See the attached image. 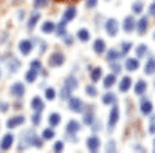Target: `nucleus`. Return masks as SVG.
<instances>
[{"label": "nucleus", "mask_w": 155, "mask_h": 153, "mask_svg": "<svg viewBox=\"0 0 155 153\" xmlns=\"http://www.w3.org/2000/svg\"><path fill=\"white\" fill-rule=\"evenodd\" d=\"M118 30H120V23H118V20L109 19V20L106 22V33H107L109 36H116Z\"/></svg>", "instance_id": "obj_1"}, {"label": "nucleus", "mask_w": 155, "mask_h": 153, "mask_svg": "<svg viewBox=\"0 0 155 153\" xmlns=\"http://www.w3.org/2000/svg\"><path fill=\"white\" fill-rule=\"evenodd\" d=\"M64 60H65V56H64V53H61V51H56V53H53L51 54V57H50V65L51 67H61L62 63H64Z\"/></svg>", "instance_id": "obj_2"}, {"label": "nucleus", "mask_w": 155, "mask_h": 153, "mask_svg": "<svg viewBox=\"0 0 155 153\" xmlns=\"http://www.w3.org/2000/svg\"><path fill=\"white\" fill-rule=\"evenodd\" d=\"M118 119H120V108L116 107V105H113V108H112V111H110V114H109V129H110V130L116 125Z\"/></svg>", "instance_id": "obj_3"}, {"label": "nucleus", "mask_w": 155, "mask_h": 153, "mask_svg": "<svg viewBox=\"0 0 155 153\" xmlns=\"http://www.w3.org/2000/svg\"><path fill=\"white\" fill-rule=\"evenodd\" d=\"M68 107H70L73 111L79 113V111H82V108H84V102H82L81 99H78V97H68Z\"/></svg>", "instance_id": "obj_4"}, {"label": "nucleus", "mask_w": 155, "mask_h": 153, "mask_svg": "<svg viewBox=\"0 0 155 153\" xmlns=\"http://www.w3.org/2000/svg\"><path fill=\"white\" fill-rule=\"evenodd\" d=\"M9 93H11L12 96H16V97L23 96V93H25V87H23V84H22V82H16V84H12V85H11V88H9Z\"/></svg>", "instance_id": "obj_5"}, {"label": "nucleus", "mask_w": 155, "mask_h": 153, "mask_svg": "<svg viewBox=\"0 0 155 153\" xmlns=\"http://www.w3.org/2000/svg\"><path fill=\"white\" fill-rule=\"evenodd\" d=\"M34 132H25L22 139H20V144H19V150H25L27 147L31 145V136H33Z\"/></svg>", "instance_id": "obj_6"}, {"label": "nucleus", "mask_w": 155, "mask_h": 153, "mask_svg": "<svg viewBox=\"0 0 155 153\" xmlns=\"http://www.w3.org/2000/svg\"><path fill=\"white\" fill-rule=\"evenodd\" d=\"M19 67H20V63H19V60L16 57L9 56V59H6V70H8V73H16L19 70Z\"/></svg>", "instance_id": "obj_7"}, {"label": "nucleus", "mask_w": 155, "mask_h": 153, "mask_svg": "<svg viewBox=\"0 0 155 153\" xmlns=\"http://www.w3.org/2000/svg\"><path fill=\"white\" fill-rule=\"evenodd\" d=\"M87 147L90 151H98L99 147H101V141L98 139V136H90L87 139Z\"/></svg>", "instance_id": "obj_8"}, {"label": "nucleus", "mask_w": 155, "mask_h": 153, "mask_svg": "<svg viewBox=\"0 0 155 153\" xmlns=\"http://www.w3.org/2000/svg\"><path fill=\"white\" fill-rule=\"evenodd\" d=\"M12 142H14V136H12L11 133L5 135L2 142H0V150H9L12 147Z\"/></svg>", "instance_id": "obj_9"}, {"label": "nucleus", "mask_w": 155, "mask_h": 153, "mask_svg": "<svg viewBox=\"0 0 155 153\" xmlns=\"http://www.w3.org/2000/svg\"><path fill=\"white\" fill-rule=\"evenodd\" d=\"M81 129V127H79V122H78V121H70L68 124H67V133L68 135H71V139H73V141H76V136H74V133L78 132V130H79Z\"/></svg>", "instance_id": "obj_10"}, {"label": "nucleus", "mask_w": 155, "mask_h": 153, "mask_svg": "<svg viewBox=\"0 0 155 153\" xmlns=\"http://www.w3.org/2000/svg\"><path fill=\"white\" fill-rule=\"evenodd\" d=\"M19 49H20V53L22 54H30L31 53V49H33V43L31 40H20L19 42Z\"/></svg>", "instance_id": "obj_11"}, {"label": "nucleus", "mask_w": 155, "mask_h": 153, "mask_svg": "<svg viewBox=\"0 0 155 153\" xmlns=\"http://www.w3.org/2000/svg\"><path fill=\"white\" fill-rule=\"evenodd\" d=\"M123 28H124L126 33H132V31H134V28H135V20H134L132 16H127V17L124 19Z\"/></svg>", "instance_id": "obj_12"}, {"label": "nucleus", "mask_w": 155, "mask_h": 153, "mask_svg": "<svg viewBox=\"0 0 155 153\" xmlns=\"http://www.w3.org/2000/svg\"><path fill=\"white\" fill-rule=\"evenodd\" d=\"M74 16H76V6L74 5H70L67 9H65V12H64V22H70V20H73L74 19Z\"/></svg>", "instance_id": "obj_13"}, {"label": "nucleus", "mask_w": 155, "mask_h": 153, "mask_svg": "<svg viewBox=\"0 0 155 153\" xmlns=\"http://www.w3.org/2000/svg\"><path fill=\"white\" fill-rule=\"evenodd\" d=\"M23 122H25L23 116H14V118L6 121V125H8V129H14V127H17V125H22Z\"/></svg>", "instance_id": "obj_14"}, {"label": "nucleus", "mask_w": 155, "mask_h": 153, "mask_svg": "<svg viewBox=\"0 0 155 153\" xmlns=\"http://www.w3.org/2000/svg\"><path fill=\"white\" fill-rule=\"evenodd\" d=\"M140 110H141V113H143V114H150L152 113V104H150V100H147V99L141 100Z\"/></svg>", "instance_id": "obj_15"}, {"label": "nucleus", "mask_w": 155, "mask_h": 153, "mask_svg": "<svg viewBox=\"0 0 155 153\" xmlns=\"http://www.w3.org/2000/svg\"><path fill=\"white\" fill-rule=\"evenodd\" d=\"M93 49H95L96 54H102V53H104V49H106L104 40H102V39H96V40L93 42Z\"/></svg>", "instance_id": "obj_16"}, {"label": "nucleus", "mask_w": 155, "mask_h": 153, "mask_svg": "<svg viewBox=\"0 0 155 153\" xmlns=\"http://www.w3.org/2000/svg\"><path fill=\"white\" fill-rule=\"evenodd\" d=\"M31 108H33L34 111H41V110L44 108V102H42V99L39 97V96L33 97V100H31Z\"/></svg>", "instance_id": "obj_17"}, {"label": "nucleus", "mask_w": 155, "mask_h": 153, "mask_svg": "<svg viewBox=\"0 0 155 153\" xmlns=\"http://www.w3.org/2000/svg\"><path fill=\"white\" fill-rule=\"evenodd\" d=\"M130 85H132V79L129 78V76H124V78L121 79V82H120V90L121 91H127L129 88H130Z\"/></svg>", "instance_id": "obj_18"}, {"label": "nucleus", "mask_w": 155, "mask_h": 153, "mask_svg": "<svg viewBox=\"0 0 155 153\" xmlns=\"http://www.w3.org/2000/svg\"><path fill=\"white\" fill-rule=\"evenodd\" d=\"M147 25H149L147 19H146V17H141V19H140V22H138V25H137V28H138V34H144V33H146V30H147Z\"/></svg>", "instance_id": "obj_19"}, {"label": "nucleus", "mask_w": 155, "mask_h": 153, "mask_svg": "<svg viewBox=\"0 0 155 153\" xmlns=\"http://www.w3.org/2000/svg\"><path fill=\"white\" fill-rule=\"evenodd\" d=\"M138 67H140V63H138V59H127L126 60V68L129 70V71H135V70H138Z\"/></svg>", "instance_id": "obj_20"}, {"label": "nucleus", "mask_w": 155, "mask_h": 153, "mask_svg": "<svg viewBox=\"0 0 155 153\" xmlns=\"http://www.w3.org/2000/svg\"><path fill=\"white\" fill-rule=\"evenodd\" d=\"M144 73H146V74H153V73H155V59H153V57H150V59L146 62Z\"/></svg>", "instance_id": "obj_21"}, {"label": "nucleus", "mask_w": 155, "mask_h": 153, "mask_svg": "<svg viewBox=\"0 0 155 153\" xmlns=\"http://www.w3.org/2000/svg\"><path fill=\"white\" fill-rule=\"evenodd\" d=\"M146 88H147V84H146L144 81H138V82L135 84V88H134V90H135L137 94H143V93L146 91Z\"/></svg>", "instance_id": "obj_22"}, {"label": "nucleus", "mask_w": 155, "mask_h": 153, "mask_svg": "<svg viewBox=\"0 0 155 153\" xmlns=\"http://www.w3.org/2000/svg\"><path fill=\"white\" fill-rule=\"evenodd\" d=\"M54 30H56V25L51 22V20H48V22H45V23L42 25V33H45V34L53 33Z\"/></svg>", "instance_id": "obj_23"}, {"label": "nucleus", "mask_w": 155, "mask_h": 153, "mask_svg": "<svg viewBox=\"0 0 155 153\" xmlns=\"http://www.w3.org/2000/svg\"><path fill=\"white\" fill-rule=\"evenodd\" d=\"M39 19H41V14H39V12H33L30 20H28V30H33L36 27V23L39 22Z\"/></svg>", "instance_id": "obj_24"}, {"label": "nucleus", "mask_w": 155, "mask_h": 153, "mask_svg": "<svg viewBox=\"0 0 155 153\" xmlns=\"http://www.w3.org/2000/svg\"><path fill=\"white\" fill-rule=\"evenodd\" d=\"M48 122H50L51 127H56V125H59V122H61V116H59L58 113H51L50 118H48Z\"/></svg>", "instance_id": "obj_25"}, {"label": "nucleus", "mask_w": 155, "mask_h": 153, "mask_svg": "<svg viewBox=\"0 0 155 153\" xmlns=\"http://www.w3.org/2000/svg\"><path fill=\"white\" fill-rule=\"evenodd\" d=\"M118 57H121V53H118L116 49H109V53H107V56H106V59H107L109 62H113V60H116Z\"/></svg>", "instance_id": "obj_26"}, {"label": "nucleus", "mask_w": 155, "mask_h": 153, "mask_svg": "<svg viewBox=\"0 0 155 153\" xmlns=\"http://www.w3.org/2000/svg\"><path fill=\"white\" fill-rule=\"evenodd\" d=\"M115 94L113 93H106L104 96H102V104H106V105H109V104H115Z\"/></svg>", "instance_id": "obj_27"}, {"label": "nucleus", "mask_w": 155, "mask_h": 153, "mask_svg": "<svg viewBox=\"0 0 155 153\" xmlns=\"http://www.w3.org/2000/svg\"><path fill=\"white\" fill-rule=\"evenodd\" d=\"M78 37H79V40H82V42H87V40L90 39V33H88L85 28H82V30H79V31H78Z\"/></svg>", "instance_id": "obj_28"}, {"label": "nucleus", "mask_w": 155, "mask_h": 153, "mask_svg": "<svg viewBox=\"0 0 155 153\" xmlns=\"http://www.w3.org/2000/svg\"><path fill=\"white\" fill-rule=\"evenodd\" d=\"M37 73H39V71H36V70L31 68L27 74H25V79H27V82H34L36 78H37Z\"/></svg>", "instance_id": "obj_29"}, {"label": "nucleus", "mask_w": 155, "mask_h": 153, "mask_svg": "<svg viewBox=\"0 0 155 153\" xmlns=\"http://www.w3.org/2000/svg\"><path fill=\"white\" fill-rule=\"evenodd\" d=\"M42 144H44L42 139L39 138L36 133H33V136H31V145H36L37 148H41V147H42Z\"/></svg>", "instance_id": "obj_30"}, {"label": "nucleus", "mask_w": 155, "mask_h": 153, "mask_svg": "<svg viewBox=\"0 0 155 153\" xmlns=\"http://www.w3.org/2000/svg\"><path fill=\"white\" fill-rule=\"evenodd\" d=\"M115 81H116L115 74H109V76H106V79H104V87H106V88H110V87L115 84Z\"/></svg>", "instance_id": "obj_31"}, {"label": "nucleus", "mask_w": 155, "mask_h": 153, "mask_svg": "<svg viewBox=\"0 0 155 153\" xmlns=\"http://www.w3.org/2000/svg\"><path fill=\"white\" fill-rule=\"evenodd\" d=\"M50 0H33V6L37 8V9H41V8H47Z\"/></svg>", "instance_id": "obj_32"}, {"label": "nucleus", "mask_w": 155, "mask_h": 153, "mask_svg": "<svg viewBox=\"0 0 155 153\" xmlns=\"http://www.w3.org/2000/svg\"><path fill=\"white\" fill-rule=\"evenodd\" d=\"M101 76H102V70L98 67V68H95V70L92 71V81H93V82H98V81L101 79Z\"/></svg>", "instance_id": "obj_33"}, {"label": "nucleus", "mask_w": 155, "mask_h": 153, "mask_svg": "<svg viewBox=\"0 0 155 153\" xmlns=\"http://www.w3.org/2000/svg\"><path fill=\"white\" fill-rule=\"evenodd\" d=\"M65 87H68L70 90H74V88L78 87V81L74 78H67L65 79Z\"/></svg>", "instance_id": "obj_34"}, {"label": "nucleus", "mask_w": 155, "mask_h": 153, "mask_svg": "<svg viewBox=\"0 0 155 153\" xmlns=\"http://www.w3.org/2000/svg\"><path fill=\"white\" fill-rule=\"evenodd\" d=\"M65 23H67V22H64V20H62V22L58 25V27H56L58 36H61V37H62V36H65Z\"/></svg>", "instance_id": "obj_35"}, {"label": "nucleus", "mask_w": 155, "mask_h": 153, "mask_svg": "<svg viewBox=\"0 0 155 153\" xmlns=\"http://www.w3.org/2000/svg\"><path fill=\"white\" fill-rule=\"evenodd\" d=\"M146 53H147V46L146 45H138L137 46V56L138 57H143Z\"/></svg>", "instance_id": "obj_36"}, {"label": "nucleus", "mask_w": 155, "mask_h": 153, "mask_svg": "<svg viewBox=\"0 0 155 153\" xmlns=\"http://www.w3.org/2000/svg\"><path fill=\"white\" fill-rule=\"evenodd\" d=\"M45 97L48 100H53L56 97V91H54V88H47L45 90Z\"/></svg>", "instance_id": "obj_37"}, {"label": "nucleus", "mask_w": 155, "mask_h": 153, "mask_svg": "<svg viewBox=\"0 0 155 153\" xmlns=\"http://www.w3.org/2000/svg\"><path fill=\"white\" fill-rule=\"evenodd\" d=\"M132 11L135 12V14H140V12L143 11V2H135L132 5Z\"/></svg>", "instance_id": "obj_38"}, {"label": "nucleus", "mask_w": 155, "mask_h": 153, "mask_svg": "<svg viewBox=\"0 0 155 153\" xmlns=\"http://www.w3.org/2000/svg\"><path fill=\"white\" fill-rule=\"evenodd\" d=\"M53 136H54L53 129H45L44 133H42V138H44V139H53Z\"/></svg>", "instance_id": "obj_39"}, {"label": "nucleus", "mask_w": 155, "mask_h": 153, "mask_svg": "<svg viewBox=\"0 0 155 153\" xmlns=\"http://www.w3.org/2000/svg\"><path fill=\"white\" fill-rule=\"evenodd\" d=\"M84 124H87V125L93 124V113H92V111L84 114Z\"/></svg>", "instance_id": "obj_40"}, {"label": "nucleus", "mask_w": 155, "mask_h": 153, "mask_svg": "<svg viewBox=\"0 0 155 153\" xmlns=\"http://www.w3.org/2000/svg\"><path fill=\"white\" fill-rule=\"evenodd\" d=\"M85 93H87L88 96H96V94H98V90H96L93 85H88V87L85 88Z\"/></svg>", "instance_id": "obj_41"}, {"label": "nucleus", "mask_w": 155, "mask_h": 153, "mask_svg": "<svg viewBox=\"0 0 155 153\" xmlns=\"http://www.w3.org/2000/svg\"><path fill=\"white\" fill-rule=\"evenodd\" d=\"M130 48H132V45H130V43H127V42H126V43H123V46H121V57H123V56H126V54L129 53V49H130Z\"/></svg>", "instance_id": "obj_42"}, {"label": "nucleus", "mask_w": 155, "mask_h": 153, "mask_svg": "<svg viewBox=\"0 0 155 153\" xmlns=\"http://www.w3.org/2000/svg\"><path fill=\"white\" fill-rule=\"evenodd\" d=\"M70 93H71V90L68 87H64V90H62V93H61V97L62 99H68L70 97Z\"/></svg>", "instance_id": "obj_43"}, {"label": "nucleus", "mask_w": 155, "mask_h": 153, "mask_svg": "<svg viewBox=\"0 0 155 153\" xmlns=\"http://www.w3.org/2000/svg\"><path fill=\"white\" fill-rule=\"evenodd\" d=\"M30 65H31V68H33V70H36V71H39V70H41V67H42L39 60H31Z\"/></svg>", "instance_id": "obj_44"}, {"label": "nucleus", "mask_w": 155, "mask_h": 153, "mask_svg": "<svg viewBox=\"0 0 155 153\" xmlns=\"http://www.w3.org/2000/svg\"><path fill=\"white\" fill-rule=\"evenodd\" d=\"M39 122H41V111H36V113L33 114V124L37 125Z\"/></svg>", "instance_id": "obj_45"}, {"label": "nucleus", "mask_w": 155, "mask_h": 153, "mask_svg": "<svg viewBox=\"0 0 155 153\" xmlns=\"http://www.w3.org/2000/svg\"><path fill=\"white\" fill-rule=\"evenodd\" d=\"M62 150H64V142L62 141H58L54 144V151H62Z\"/></svg>", "instance_id": "obj_46"}, {"label": "nucleus", "mask_w": 155, "mask_h": 153, "mask_svg": "<svg viewBox=\"0 0 155 153\" xmlns=\"http://www.w3.org/2000/svg\"><path fill=\"white\" fill-rule=\"evenodd\" d=\"M96 3H98V0H85L87 8H95V6H96Z\"/></svg>", "instance_id": "obj_47"}, {"label": "nucleus", "mask_w": 155, "mask_h": 153, "mask_svg": "<svg viewBox=\"0 0 155 153\" xmlns=\"http://www.w3.org/2000/svg\"><path fill=\"white\" fill-rule=\"evenodd\" d=\"M106 150H107V151H115V142H113V141L107 142V145H106Z\"/></svg>", "instance_id": "obj_48"}, {"label": "nucleus", "mask_w": 155, "mask_h": 153, "mask_svg": "<svg viewBox=\"0 0 155 153\" xmlns=\"http://www.w3.org/2000/svg\"><path fill=\"white\" fill-rule=\"evenodd\" d=\"M149 132L155 133V116H152V121H150V125H149Z\"/></svg>", "instance_id": "obj_49"}, {"label": "nucleus", "mask_w": 155, "mask_h": 153, "mask_svg": "<svg viewBox=\"0 0 155 153\" xmlns=\"http://www.w3.org/2000/svg\"><path fill=\"white\" fill-rule=\"evenodd\" d=\"M112 70H113V73H120V71H121V67L118 65V63L113 62V63H112Z\"/></svg>", "instance_id": "obj_50"}, {"label": "nucleus", "mask_w": 155, "mask_h": 153, "mask_svg": "<svg viewBox=\"0 0 155 153\" xmlns=\"http://www.w3.org/2000/svg\"><path fill=\"white\" fill-rule=\"evenodd\" d=\"M0 110L6 111V110H8V104H5V102H0Z\"/></svg>", "instance_id": "obj_51"}, {"label": "nucleus", "mask_w": 155, "mask_h": 153, "mask_svg": "<svg viewBox=\"0 0 155 153\" xmlns=\"http://www.w3.org/2000/svg\"><path fill=\"white\" fill-rule=\"evenodd\" d=\"M149 12H150V16H155V2L150 5V8H149Z\"/></svg>", "instance_id": "obj_52"}, {"label": "nucleus", "mask_w": 155, "mask_h": 153, "mask_svg": "<svg viewBox=\"0 0 155 153\" xmlns=\"http://www.w3.org/2000/svg\"><path fill=\"white\" fill-rule=\"evenodd\" d=\"M71 42H73V37H70V36H67V37H65V45H70Z\"/></svg>", "instance_id": "obj_53"}, {"label": "nucleus", "mask_w": 155, "mask_h": 153, "mask_svg": "<svg viewBox=\"0 0 155 153\" xmlns=\"http://www.w3.org/2000/svg\"><path fill=\"white\" fill-rule=\"evenodd\" d=\"M19 19H23V11H19Z\"/></svg>", "instance_id": "obj_54"}, {"label": "nucleus", "mask_w": 155, "mask_h": 153, "mask_svg": "<svg viewBox=\"0 0 155 153\" xmlns=\"http://www.w3.org/2000/svg\"><path fill=\"white\" fill-rule=\"evenodd\" d=\"M153 148H155V142H153Z\"/></svg>", "instance_id": "obj_55"}, {"label": "nucleus", "mask_w": 155, "mask_h": 153, "mask_svg": "<svg viewBox=\"0 0 155 153\" xmlns=\"http://www.w3.org/2000/svg\"><path fill=\"white\" fill-rule=\"evenodd\" d=\"M153 37H155V33H153Z\"/></svg>", "instance_id": "obj_56"}, {"label": "nucleus", "mask_w": 155, "mask_h": 153, "mask_svg": "<svg viewBox=\"0 0 155 153\" xmlns=\"http://www.w3.org/2000/svg\"><path fill=\"white\" fill-rule=\"evenodd\" d=\"M0 76H2V73H0Z\"/></svg>", "instance_id": "obj_57"}, {"label": "nucleus", "mask_w": 155, "mask_h": 153, "mask_svg": "<svg viewBox=\"0 0 155 153\" xmlns=\"http://www.w3.org/2000/svg\"><path fill=\"white\" fill-rule=\"evenodd\" d=\"M153 85H155V82H153Z\"/></svg>", "instance_id": "obj_58"}]
</instances>
